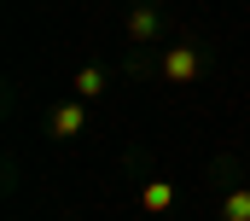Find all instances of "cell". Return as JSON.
<instances>
[{
  "label": "cell",
  "mask_w": 250,
  "mask_h": 221,
  "mask_svg": "<svg viewBox=\"0 0 250 221\" xmlns=\"http://www.w3.org/2000/svg\"><path fill=\"white\" fill-rule=\"evenodd\" d=\"M221 221H250V186L227 192V204H221Z\"/></svg>",
  "instance_id": "5b68a950"
},
{
  "label": "cell",
  "mask_w": 250,
  "mask_h": 221,
  "mask_svg": "<svg viewBox=\"0 0 250 221\" xmlns=\"http://www.w3.org/2000/svg\"><path fill=\"white\" fill-rule=\"evenodd\" d=\"M99 93H105V76L99 70H82L76 76V99H99Z\"/></svg>",
  "instance_id": "8992f818"
},
{
  "label": "cell",
  "mask_w": 250,
  "mask_h": 221,
  "mask_svg": "<svg viewBox=\"0 0 250 221\" xmlns=\"http://www.w3.org/2000/svg\"><path fill=\"white\" fill-rule=\"evenodd\" d=\"M128 35H134V41H151V35H157V12H151V6H134V12H128Z\"/></svg>",
  "instance_id": "277c9868"
},
{
  "label": "cell",
  "mask_w": 250,
  "mask_h": 221,
  "mask_svg": "<svg viewBox=\"0 0 250 221\" xmlns=\"http://www.w3.org/2000/svg\"><path fill=\"white\" fill-rule=\"evenodd\" d=\"M163 76H169V82H198V53H192V47H169Z\"/></svg>",
  "instance_id": "7a4b0ae2"
},
{
  "label": "cell",
  "mask_w": 250,
  "mask_h": 221,
  "mask_svg": "<svg viewBox=\"0 0 250 221\" xmlns=\"http://www.w3.org/2000/svg\"><path fill=\"white\" fill-rule=\"evenodd\" d=\"M82 128H87V122H82V99H76V105H59V110H53V122H47L53 140H76Z\"/></svg>",
  "instance_id": "6da1fadb"
},
{
  "label": "cell",
  "mask_w": 250,
  "mask_h": 221,
  "mask_svg": "<svg viewBox=\"0 0 250 221\" xmlns=\"http://www.w3.org/2000/svg\"><path fill=\"white\" fill-rule=\"evenodd\" d=\"M140 210H151V216L175 210V186H169V180H146V192H140Z\"/></svg>",
  "instance_id": "3957f363"
}]
</instances>
